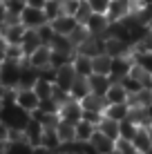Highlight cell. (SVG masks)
I'll return each mask as SVG.
<instances>
[{
	"label": "cell",
	"mask_w": 152,
	"mask_h": 154,
	"mask_svg": "<svg viewBox=\"0 0 152 154\" xmlns=\"http://www.w3.org/2000/svg\"><path fill=\"white\" fill-rule=\"evenodd\" d=\"M150 29H152V23H150Z\"/></svg>",
	"instance_id": "f907efd6"
},
{
	"label": "cell",
	"mask_w": 152,
	"mask_h": 154,
	"mask_svg": "<svg viewBox=\"0 0 152 154\" xmlns=\"http://www.w3.org/2000/svg\"><path fill=\"white\" fill-rule=\"evenodd\" d=\"M107 25H110V20H107L105 14H92L90 20L85 23V29L90 31V36H103V38H105Z\"/></svg>",
	"instance_id": "30bf717a"
},
{
	"label": "cell",
	"mask_w": 152,
	"mask_h": 154,
	"mask_svg": "<svg viewBox=\"0 0 152 154\" xmlns=\"http://www.w3.org/2000/svg\"><path fill=\"white\" fill-rule=\"evenodd\" d=\"M25 58H27L29 67H34L36 72H40V69H45V67H49L51 47H49V45H40V47H36L29 56H25Z\"/></svg>",
	"instance_id": "277c9868"
},
{
	"label": "cell",
	"mask_w": 152,
	"mask_h": 154,
	"mask_svg": "<svg viewBox=\"0 0 152 154\" xmlns=\"http://www.w3.org/2000/svg\"><path fill=\"white\" fill-rule=\"evenodd\" d=\"M43 130H45V127L40 125L36 119H29L27 127L23 130V134H25V141H27L31 147H38V145H40V136H43Z\"/></svg>",
	"instance_id": "2e32d148"
},
{
	"label": "cell",
	"mask_w": 152,
	"mask_h": 154,
	"mask_svg": "<svg viewBox=\"0 0 152 154\" xmlns=\"http://www.w3.org/2000/svg\"><path fill=\"white\" fill-rule=\"evenodd\" d=\"M103 51H105L107 56H112V58L130 56V54H132V45L125 42V40H121V38H112V36H107L105 42H103Z\"/></svg>",
	"instance_id": "8992f818"
},
{
	"label": "cell",
	"mask_w": 152,
	"mask_h": 154,
	"mask_svg": "<svg viewBox=\"0 0 152 154\" xmlns=\"http://www.w3.org/2000/svg\"><path fill=\"white\" fill-rule=\"evenodd\" d=\"M58 116L63 121H67V123H78V121L83 119V107H81V103L74 98H67L65 103L60 105V109H58Z\"/></svg>",
	"instance_id": "52a82bcc"
},
{
	"label": "cell",
	"mask_w": 152,
	"mask_h": 154,
	"mask_svg": "<svg viewBox=\"0 0 152 154\" xmlns=\"http://www.w3.org/2000/svg\"><path fill=\"white\" fill-rule=\"evenodd\" d=\"M20 23H23L27 29H38L40 25L49 23V20H47V16H45L43 9H36V7H29V5H25L23 11H20Z\"/></svg>",
	"instance_id": "3957f363"
},
{
	"label": "cell",
	"mask_w": 152,
	"mask_h": 154,
	"mask_svg": "<svg viewBox=\"0 0 152 154\" xmlns=\"http://www.w3.org/2000/svg\"><path fill=\"white\" fill-rule=\"evenodd\" d=\"M116 152L119 154H139L137 147L132 145V141H128V139H116Z\"/></svg>",
	"instance_id": "d590c367"
},
{
	"label": "cell",
	"mask_w": 152,
	"mask_h": 154,
	"mask_svg": "<svg viewBox=\"0 0 152 154\" xmlns=\"http://www.w3.org/2000/svg\"><path fill=\"white\" fill-rule=\"evenodd\" d=\"M40 147H45V150H49V152H60V147H63V143L58 139V134H56V130L54 127H45L43 130V136H40Z\"/></svg>",
	"instance_id": "e0dca14e"
},
{
	"label": "cell",
	"mask_w": 152,
	"mask_h": 154,
	"mask_svg": "<svg viewBox=\"0 0 152 154\" xmlns=\"http://www.w3.org/2000/svg\"><path fill=\"white\" fill-rule=\"evenodd\" d=\"M139 2H141V0H132V5H134V7H137V5H139Z\"/></svg>",
	"instance_id": "bcb514c9"
},
{
	"label": "cell",
	"mask_w": 152,
	"mask_h": 154,
	"mask_svg": "<svg viewBox=\"0 0 152 154\" xmlns=\"http://www.w3.org/2000/svg\"><path fill=\"white\" fill-rule=\"evenodd\" d=\"M45 2H47V0H27L29 7H36V9H43V7H45Z\"/></svg>",
	"instance_id": "60d3db41"
},
{
	"label": "cell",
	"mask_w": 152,
	"mask_h": 154,
	"mask_svg": "<svg viewBox=\"0 0 152 154\" xmlns=\"http://www.w3.org/2000/svg\"><path fill=\"white\" fill-rule=\"evenodd\" d=\"M74 78H76V72H74V67H72V63H70V65H63V67L56 69L54 85H56V87H60V89H65V92H70Z\"/></svg>",
	"instance_id": "7c38bea8"
},
{
	"label": "cell",
	"mask_w": 152,
	"mask_h": 154,
	"mask_svg": "<svg viewBox=\"0 0 152 154\" xmlns=\"http://www.w3.org/2000/svg\"><path fill=\"white\" fill-rule=\"evenodd\" d=\"M25 25L20 23H5V31H2V38L5 42H9V45H20V40H23L25 36Z\"/></svg>",
	"instance_id": "4fadbf2b"
},
{
	"label": "cell",
	"mask_w": 152,
	"mask_h": 154,
	"mask_svg": "<svg viewBox=\"0 0 152 154\" xmlns=\"http://www.w3.org/2000/svg\"><path fill=\"white\" fill-rule=\"evenodd\" d=\"M49 47L54 51H67V54H76V47L72 45L70 36H63V34H54L49 40Z\"/></svg>",
	"instance_id": "cb8c5ba5"
},
{
	"label": "cell",
	"mask_w": 152,
	"mask_h": 154,
	"mask_svg": "<svg viewBox=\"0 0 152 154\" xmlns=\"http://www.w3.org/2000/svg\"><path fill=\"white\" fill-rule=\"evenodd\" d=\"M34 152V147L29 145L27 141H7V145H5V154H31Z\"/></svg>",
	"instance_id": "f546056e"
},
{
	"label": "cell",
	"mask_w": 152,
	"mask_h": 154,
	"mask_svg": "<svg viewBox=\"0 0 152 154\" xmlns=\"http://www.w3.org/2000/svg\"><path fill=\"white\" fill-rule=\"evenodd\" d=\"M110 67H112V56L103 54L92 56V74H107L110 76Z\"/></svg>",
	"instance_id": "484cf974"
},
{
	"label": "cell",
	"mask_w": 152,
	"mask_h": 154,
	"mask_svg": "<svg viewBox=\"0 0 152 154\" xmlns=\"http://www.w3.org/2000/svg\"><path fill=\"white\" fill-rule=\"evenodd\" d=\"M36 31H38V38H40V40H43V45H49V40H51V36H54V34H56V31H54V29H51V25H49V23H45V25H40V27H38V29H36Z\"/></svg>",
	"instance_id": "8d00e7d4"
},
{
	"label": "cell",
	"mask_w": 152,
	"mask_h": 154,
	"mask_svg": "<svg viewBox=\"0 0 152 154\" xmlns=\"http://www.w3.org/2000/svg\"><path fill=\"white\" fill-rule=\"evenodd\" d=\"M2 31H5V23H0V38H2Z\"/></svg>",
	"instance_id": "ee69618b"
},
{
	"label": "cell",
	"mask_w": 152,
	"mask_h": 154,
	"mask_svg": "<svg viewBox=\"0 0 152 154\" xmlns=\"http://www.w3.org/2000/svg\"><path fill=\"white\" fill-rule=\"evenodd\" d=\"M87 94H90L87 76H76V78H74V83H72V87H70V98L81 100L83 96H87Z\"/></svg>",
	"instance_id": "d4e9b609"
},
{
	"label": "cell",
	"mask_w": 152,
	"mask_h": 154,
	"mask_svg": "<svg viewBox=\"0 0 152 154\" xmlns=\"http://www.w3.org/2000/svg\"><path fill=\"white\" fill-rule=\"evenodd\" d=\"M134 11V5L132 0H110V7H107V20L114 23V20H123L125 16H130Z\"/></svg>",
	"instance_id": "5b68a950"
},
{
	"label": "cell",
	"mask_w": 152,
	"mask_h": 154,
	"mask_svg": "<svg viewBox=\"0 0 152 154\" xmlns=\"http://www.w3.org/2000/svg\"><path fill=\"white\" fill-rule=\"evenodd\" d=\"M7 136H9V127L0 121V143H7Z\"/></svg>",
	"instance_id": "ab89813d"
},
{
	"label": "cell",
	"mask_w": 152,
	"mask_h": 154,
	"mask_svg": "<svg viewBox=\"0 0 152 154\" xmlns=\"http://www.w3.org/2000/svg\"><path fill=\"white\" fill-rule=\"evenodd\" d=\"M94 11L90 9V5H87V0H81V5H78V9H76V14H74V18H76V23L78 25H85L87 20H90V16Z\"/></svg>",
	"instance_id": "e575fe53"
},
{
	"label": "cell",
	"mask_w": 152,
	"mask_h": 154,
	"mask_svg": "<svg viewBox=\"0 0 152 154\" xmlns=\"http://www.w3.org/2000/svg\"><path fill=\"white\" fill-rule=\"evenodd\" d=\"M49 25H51V29L56 31V34H63V36H70L72 31H74L76 27V18L74 16H67V14H60L58 18H54V20H49Z\"/></svg>",
	"instance_id": "9a60e30c"
},
{
	"label": "cell",
	"mask_w": 152,
	"mask_h": 154,
	"mask_svg": "<svg viewBox=\"0 0 152 154\" xmlns=\"http://www.w3.org/2000/svg\"><path fill=\"white\" fill-rule=\"evenodd\" d=\"M130 56L134 58L137 65H141L148 74H152V51H132Z\"/></svg>",
	"instance_id": "1f68e13d"
},
{
	"label": "cell",
	"mask_w": 152,
	"mask_h": 154,
	"mask_svg": "<svg viewBox=\"0 0 152 154\" xmlns=\"http://www.w3.org/2000/svg\"><path fill=\"white\" fill-rule=\"evenodd\" d=\"M43 11H45V16H47V20L58 18V16L63 14V0H47L45 7H43Z\"/></svg>",
	"instance_id": "d6a6232c"
},
{
	"label": "cell",
	"mask_w": 152,
	"mask_h": 154,
	"mask_svg": "<svg viewBox=\"0 0 152 154\" xmlns=\"http://www.w3.org/2000/svg\"><path fill=\"white\" fill-rule=\"evenodd\" d=\"M72 67H74L76 76H90L92 74V56H85V54H74L72 58Z\"/></svg>",
	"instance_id": "ffe728a7"
},
{
	"label": "cell",
	"mask_w": 152,
	"mask_h": 154,
	"mask_svg": "<svg viewBox=\"0 0 152 154\" xmlns=\"http://www.w3.org/2000/svg\"><path fill=\"white\" fill-rule=\"evenodd\" d=\"M14 103L18 105V107H23L25 112H34V109H38V105H40V98H38V94L34 92L31 87H18L16 89V98H14Z\"/></svg>",
	"instance_id": "7a4b0ae2"
},
{
	"label": "cell",
	"mask_w": 152,
	"mask_h": 154,
	"mask_svg": "<svg viewBox=\"0 0 152 154\" xmlns=\"http://www.w3.org/2000/svg\"><path fill=\"white\" fill-rule=\"evenodd\" d=\"M90 145L94 147V152H96V154H112L114 150H116V141L110 139V136H105L103 132H98V130L92 134Z\"/></svg>",
	"instance_id": "9c48e42d"
},
{
	"label": "cell",
	"mask_w": 152,
	"mask_h": 154,
	"mask_svg": "<svg viewBox=\"0 0 152 154\" xmlns=\"http://www.w3.org/2000/svg\"><path fill=\"white\" fill-rule=\"evenodd\" d=\"M2 2H5V0H2Z\"/></svg>",
	"instance_id": "816d5d0a"
},
{
	"label": "cell",
	"mask_w": 152,
	"mask_h": 154,
	"mask_svg": "<svg viewBox=\"0 0 152 154\" xmlns=\"http://www.w3.org/2000/svg\"><path fill=\"white\" fill-rule=\"evenodd\" d=\"M5 20H7V5L0 0V23H5Z\"/></svg>",
	"instance_id": "b9f144b4"
},
{
	"label": "cell",
	"mask_w": 152,
	"mask_h": 154,
	"mask_svg": "<svg viewBox=\"0 0 152 154\" xmlns=\"http://www.w3.org/2000/svg\"><path fill=\"white\" fill-rule=\"evenodd\" d=\"M87 38H90V31L85 29V25H76V27H74V31L70 34V40H72V45H74L76 49H78V47H81V45H83V42H85Z\"/></svg>",
	"instance_id": "836d02e7"
},
{
	"label": "cell",
	"mask_w": 152,
	"mask_h": 154,
	"mask_svg": "<svg viewBox=\"0 0 152 154\" xmlns=\"http://www.w3.org/2000/svg\"><path fill=\"white\" fill-rule=\"evenodd\" d=\"M87 85H90V92L98 94V96H105V92L112 85V78L107 74H90L87 76Z\"/></svg>",
	"instance_id": "8fae6325"
},
{
	"label": "cell",
	"mask_w": 152,
	"mask_h": 154,
	"mask_svg": "<svg viewBox=\"0 0 152 154\" xmlns=\"http://www.w3.org/2000/svg\"><path fill=\"white\" fill-rule=\"evenodd\" d=\"M148 132H150V143H152V125L148 127Z\"/></svg>",
	"instance_id": "f6af8a7d"
},
{
	"label": "cell",
	"mask_w": 152,
	"mask_h": 154,
	"mask_svg": "<svg viewBox=\"0 0 152 154\" xmlns=\"http://www.w3.org/2000/svg\"><path fill=\"white\" fill-rule=\"evenodd\" d=\"M40 45H43V40L38 38V31H36V29H25V36H23V40H20L23 54L29 56L31 51H34L36 47H40Z\"/></svg>",
	"instance_id": "7402d4cb"
},
{
	"label": "cell",
	"mask_w": 152,
	"mask_h": 154,
	"mask_svg": "<svg viewBox=\"0 0 152 154\" xmlns=\"http://www.w3.org/2000/svg\"><path fill=\"white\" fill-rule=\"evenodd\" d=\"M132 145L137 147V152H139V154H148V152L152 150L148 127H139V130H137V134L132 136Z\"/></svg>",
	"instance_id": "d6986e66"
},
{
	"label": "cell",
	"mask_w": 152,
	"mask_h": 154,
	"mask_svg": "<svg viewBox=\"0 0 152 154\" xmlns=\"http://www.w3.org/2000/svg\"><path fill=\"white\" fill-rule=\"evenodd\" d=\"M20 72H23V60H0V85L5 89H18L20 85Z\"/></svg>",
	"instance_id": "6da1fadb"
},
{
	"label": "cell",
	"mask_w": 152,
	"mask_h": 154,
	"mask_svg": "<svg viewBox=\"0 0 152 154\" xmlns=\"http://www.w3.org/2000/svg\"><path fill=\"white\" fill-rule=\"evenodd\" d=\"M78 5H81V0H63V14L74 16L76 9H78Z\"/></svg>",
	"instance_id": "f35d334b"
},
{
	"label": "cell",
	"mask_w": 152,
	"mask_h": 154,
	"mask_svg": "<svg viewBox=\"0 0 152 154\" xmlns=\"http://www.w3.org/2000/svg\"><path fill=\"white\" fill-rule=\"evenodd\" d=\"M56 154H70V152H56Z\"/></svg>",
	"instance_id": "c3c4849f"
},
{
	"label": "cell",
	"mask_w": 152,
	"mask_h": 154,
	"mask_svg": "<svg viewBox=\"0 0 152 154\" xmlns=\"http://www.w3.org/2000/svg\"><path fill=\"white\" fill-rule=\"evenodd\" d=\"M96 130L103 132V134L110 136V139H114V141L119 139V121H112V119H107V116H101Z\"/></svg>",
	"instance_id": "83f0119b"
},
{
	"label": "cell",
	"mask_w": 152,
	"mask_h": 154,
	"mask_svg": "<svg viewBox=\"0 0 152 154\" xmlns=\"http://www.w3.org/2000/svg\"><path fill=\"white\" fill-rule=\"evenodd\" d=\"M90 9L94 14H107V7H110V0H87Z\"/></svg>",
	"instance_id": "74e56055"
},
{
	"label": "cell",
	"mask_w": 152,
	"mask_h": 154,
	"mask_svg": "<svg viewBox=\"0 0 152 154\" xmlns=\"http://www.w3.org/2000/svg\"><path fill=\"white\" fill-rule=\"evenodd\" d=\"M18 2H25V5H27V0H18Z\"/></svg>",
	"instance_id": "681fc988"
},
{
	"label": "cell",
	"mask_w": 152,
	"mask_h": 154,
	"mask_svg": "<svg viewBox=\"0 0 152 154\" xmlns=\"http://www.w3.org/2000/svg\"><path fill=\"white\" fill-rule=\"evenodd\" d=\"M81 107H83V112H96V114H103V109L107 107V103H105V96H98V94H87V96H83L81 100Z\"/></svg>",
	"instance_id": "5bb4252c"
},
{
	"label": "cell",
	"mask_w": 152,
	"mask_h": 154,
	"mask_svg": "<svg viewBox=\"0 0 152 154\" xmlns=\"http://www.w3.org/2000/svg\"><path fill=\"white\" fill-rule=\"evenodd\" d=\"M141 2H152V0H141ZM141 2H139V5H141Z\"/></svg>",
	"instance_id": "7dc6e473"
},
{
	"label": "cell",
	"mask_w": 152,
	"mask_h": 154,
	"mask_svg": "<svg viewBox=\"0 0 152 154\" xmlns=\"http://www.w3.org/2000/svg\"><path fill=\"white\" fill-rule=\"evenodd\" d=\"M56 134H58V139H60V143L65 145V143H72V141H76V125L74 123H67V121H58L56 123Z\"/></svg>",
	"instance_id": "44dd1931"
},
{
	"label": "cell",
	"mask_w": 152,
	"mask_h": 154,
	"mask_svg": "<svg viewBox=\"0 0 152 154\" xmlns=\"http://www.w3.org/2000/svg\"><path fill=\"white\" fill-rule=\"evenodd\" d=\"M132 65H134V58L132 56H116V58H112L110 78H112V81H121L123 76H128V74H130Z\"/></svg>",
	"instance_id": "ba28073f"
},
{
	"label": "cell",
	"mask_w": 152,
	"mask_h": 154,
	"mask_svg": "<svg viewBox=\"0 0 152 154\" xmlns=\"http://www.w3.org/2000/svg\"><path fill=\"white\" fill-rule=\"evenodd\" d=\"M137 130H139V125H134L130 119H123L121 123H119V139H128V141H132V136L137 134Z\"/></svg>",
	"instance_id": "4dcf8cb0"
},
{
	"label": "cell",
	"mask_w": 152,
	"mask_h": 154,
	"mask_svg": "<svg viewBox=\"0 0 152 154\" xmlns=\"http://www.w3.org/2000/svg\"><path fill=\"white\" fill-rule=\"evenodd\" d=\"M128 114H130L128 103H112V105H107V107L103 109V116H107V119H112V121H119V123H121L123 119H128Z\"/></svg>",
	"instance_id": "603a6c76"
},
{
	"label": "cell",
	"mask_w": 152,
	"mask_h": 154,
	"mask_svg": "<svg viewBox=\"0 0 152 154\" xmlns=\"http://www.w3.org/2000/svg\"><path fill=\"white\" fill-rule=\"evenodd\" d=\"M2 96H5V87L0 85V100H2Z\"/></svg>",
	"instance_id": "7bdbcfd3"
},
{
	"label": "cell",
	"mask_w": 152,
	"mask_h": 154,
	"mask_svg": "<svg viewBox=\"0 0 152 154\" xmlns=\"http://www.w3.org/2000/svg\"><path fill=\"white\" fill-rule=\"evenodd\" d=\"M94 132H96V125L90 123V121H85V119H81V121L76 123V141L90 143V139H92Z\"/></svg>",
	"instance_id": "4316f807"
},
{
	"label": "cell",
	"mask_w": 152,
	"mask_h": 154,
	"mask_svg": "<svg viewBox=\"0 0 152 154\" xmlns=\"http://www.w3.org/2000/svg\"><path fill=\"white\" fill-rule=\"evenodd\" d=\"M0 154H2V152H0Z\"/></svg>",
	"instance_id": "f5cc1de1"
},
{
	"label": "cell",
	"mask_w": 152,
	"mask_h": 154,
	"mask_svg": "<svg viewBox=\"0 0 152 154\" xmlns=\"http://www.w3.org/2000/svg\"><path fill=\"white\" fill-rule=\"evenodd\" d=\"M130 94L125 92V87L119 81H112V85H110V89L105 92V103L112 105V103H128Z\"/></svg>",
	"instance_id": "ac0fdd59"
},
{
	"label": "cell",
	"mask_w": 152,
	"mask_h": 154,
	"mask_svg": "<svg viewBox=\"0 0 152 154\" xmlns=\"http://www.w3.org/2000/svg\"><path fill=\"white\" fill-rule=\"evenodd\" d=\"M31 89L38 94V98H40V100H45V98H49V96H51V92H54V83L47 81V78H43V76H38Z\"/></svg>",
	"instance_id": "f1b7e54d"
}]
</instances>
